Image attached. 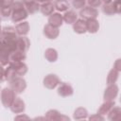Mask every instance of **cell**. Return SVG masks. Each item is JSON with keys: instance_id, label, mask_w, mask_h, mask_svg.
I'll return each instance as SVG.
<instances>
[{"instance_id": "1", "label": "cell", "mask_w": 121, "mask_h": 121, "mask_svg": "<svg viewBox=\"0 0 121 121\" xmlns=\"http://www.w3.org/2000/svg\"><path fill=\"white\" fill-rule=\"evenodd\" d=\"M11 9H12V13H11L10 19L13 23L18 24L20 22L25 21L29 14L23 1H15L11 6Z\"/></svg>"}, {"instance_id": "21", "label": "cell", "mask_w": 121, "mask_h": 121, "mask_svg": "<svg viewBox=\"0 0 121 121\" xmlns=\"http://www.w3.org/2000/svg\"><path fill=\"white\" fill-rule=\"evenodd\" d=\"M86 24H87V32L95 34V33H96L98 31V29H99V22L97 21L96 18L86 20Z\"/></svg>"}, {"instance_id": "16", "label": "cell", "mask_w": 121, "mask_h": 121, "mask_svg": "<svg viewBox=\"0 0 121 121\" xmlns=\"http://www.w3.org/2000/svg\"><path fill=\"white\" fill-rule=\"evenodd\" d=\"M30 46V41L26 36H19L17 39V49L26 52Z\"/></svg>"}, {"instance_id": "3", "label": "cell", "mask_w": 121, "mask_h": 121, "mask_svg": "<svg viewBox=\"0 0 121 121\" xmlns=\"http://www.w3.org/2000/svg\"><path fill=\"white\" fill-rule=\"evenodd\" d=\"M9 82V87L16 94H22L26 88V81L23 77H16Z\"/></svg>"}, {"instance_id": "30", "label": "cell", "mask_w": 121, "mask_h": 121, "mask_svg": "<svg viewBox=\"0 0 121 121\" xmlns=\"http://www.w3.org/2000/svg\"><path fill=\"white\" fill-rule=\"evenodd\" d=\"M0 13H1V17L3 19H7L11 16L12 9H11V7H1Z\"/></svg>"}, {"instance_id": "28", "label": "cell", "mask_w": 121, "mask_h": 121, "mask_svg": "<svg viewBox=\"0 0 121 121\" xmlns=\"http://www.w3.org/2000/svg\"><path fill=\"white\" fill-rule=\"evenodd\" d=\"M119 78V72L117 70H115L114 68H112V70L109 71L108 73V76H107V79H106V83L107 85H110V84H114L117 79Z\"/></svg>"}, {"instance_id": "12", "label": "cell", "mask_w": 121, "mask_h": 121, "mask_svg": "<svg viewBox=\"0 0 121 121\" xmlns=\"http://www.w3.org/2000/svg\"><path fill=\"white\" fill-rule=\"evenodd\" d=\"M26 59V54L21 50H15L9 54V63H16L24 61Z\"/></svg>"}, {"instance_id": "7", "label": "cell", "mask_w": 121, "mask_h": 121, "mask_svg": "<svg viewBox=\"0 0 121 121\" xmlns=\"http://www.w3.org/2000/svg\"><path fill=\"white\" fill-rule=\"evenodd\" d=\"M79 15L82 19L89 20V19L96 18L98 16V10L95 8H93L91 6H85L82 9H80Z\"/></svg>"}, {"instance_id": "8", "label": "cell", "mask_w": 121, "mask_h": 121, "mask_svg": "<svg viewBox=\"0 0 121 121\" xmlns=\"http://www.w3.org/2000/svg\"><path fill=\"white\" fill-rule=\"evenodd\" d=\"M58 95L61 97H67V96H71L74 94V89L72 87V85L68 82H60L58 86L57 89Z\"/></svg>"}, {"instance_id": "35", "label": "cell", "mask_w": 121, "mask_h": 121, "mask_svg": "<svg viewBox=\"0 0 121 121\" xmlns=\"http://www.w3.org/2000/svg\"><path fill=\"white\" fill-rule=\"evenodd\" d=\"M112 3L116 9L117 13H121V0H113Z\"/></svg>"}, {"instance_id": "41", "label": "cell", "mask_w": 121, "mask_h": 121, "mask_svg": "<svg viewBox=\"0 0 121 121\" xmlns=\"http://www.w3.org/2000/svg\"><path fill=\"white\" fill-rule=\"evenodd\" d=\"M119 101H120V103H121V95H120V98H119Z\"/></svg>"}, {"instance_id": "11", "label": "cell", "mask_w": 121, "mask_h": 121, "mask_svg": "<svg viewBox=\"0 0 121 121\" xmlns=\"http://www.w3.org/2000/svg\"><path fill=\"white\" fill-rule=\"evenodd\" d=\"M63 15L60 14V12L57 11V12H53L50 16H48V24L60 27L62 24H63Z\"/></svg>"}, {"instance_id": "26", "label": "cell", "mask_w": 121, "mask_h": 121, "mask_svg": "<svg viewBox=\"0 0 121 121\" xmlns=\"http://www.w3.org/2000/svg\"><path fill=\"white\" fill-rule=\"evenodd\" d=\"M16 77H18V76H17L14 68L10 64L7 65V67L5 68V71H4V80L10 81L11 79H13Z\"/></svg>"}, {"instance_id": "5", "label": "cell", "mask_w": 121, "mask_h": 121, "mask_svg": "<svg viewBox=\"0 0 121 121\" xmlns=\"http://www.w3.org/2000/svg\"><path fill=\"white\" fill-rule=\"evenodd\" d=\"M43 83L45 88L49 90H53L59 86V84L60 83V79L56 74H48L43 78Z\"/></svg>"}, {"instance_id": "2", "label": "cell", "mask_w": 121, "mask_h": 121, "mask_svg": "<svg viewBox=\"0 0 121 121\" xmlns=\"http://www.w3.org/2000/svg\"><path fill=\"white\" fill-rule=\"evenodd\" d=\"M15 98H16V93L10 87L4 88L1 91V102L4 107L9 108Z\"/></svg>"}, {"instance_id": "17", "label": "cell", "mask_w": 121, "mask_h": 121, "mask_svg": "<svg viewBox=\"0 0 121 121\" xmlns=\"http://www.w3.org/2000/svg\"><path fill=\"white\" fill-rule=\"evenodd\" d=\"M115 106V103H114V100L112 101H104L100 107L98 108V111H97V113L101 114V115H108V113L110 112V111Z\"/></svg>"}, {"instance_id": "23", "label": "cell", "mask_w": 121, "mask_h": 121, "mask_svg": "<svg viewBox=\"0 0 121 121\" xmlns=\"http://www.w3.org/2000/svg\"><path fill=\"white\" fill-rule=\"evenodd\" d=\"M73 118L75 120H82V119H87L88 118V111L83 108L79 107L77 108L73 113Z\"/></svg>"}, {"instance_id": "32", "label": "cell", "mask_w": 121, "mask_h": 121, "mask_svg": "<svg viewBox=\"0 0 121 121\" xmlns=\"http://www.w3.org/2000/svg\"><path fill=\"white\" fill-rule=\"evenodd\" d=\"M102 3H103L102 0H87L88 6H91V7L95 8V9L98 8V7H100L102 5Z\"/></svg>"}, {"instance_id": "40", "label": "cell", "mask_w": 121, "mask_h": 121, "mask_svg": "<svg viewBox=\"0 0 121 121\" xmlns=\"http://www.w3.org/2000/svg\"><path fill=\"white\" fill-rule=\"evenodd\" d=\"M103 3H110V2H112L113 0H102Z\"/></svg>"}, {"instance_id": "15", "label": "cell", "mask_w": 121, "mask_h": 121, "mask_svg": "<svg viewBox=\"0 0 121 121\" xmlns=\"http://www.w3.org/2000/svg\"><path fill=\"white\" fill-rule=\"evenodd\" d=\"M29 23L27 21H23L20 22L18 24H16L15 26V29L16 32L19 36H26V34L29 32Z\"/></svg>"}, {"instance_id": "14", "label": "cell", "mask_w": 121, "mask_h": 121, "mask_svg": "<svg viewBox=\"0 0 121 121\" xmlns=\"http://www.w3.org/2000/svg\"><path fill=\"white\" fill-rule=\"evenodd\" d=\"M45 119H47V120H60V119L69 120V118L67 116L62 115L58 110H55V109H51V110H48L46 112Z\"/></svg>"}, {"instance_id": "37", "label": "cell", "mask_w": 121, "mask_h": 121, "mask_svg": "<svg viewBox=\"0 0 121 121\" xmlns=\"http://www.w3.org/2000/svg\"><path fill=\"white\" fill-rule=\"evenodd\" d=\"M14 119H15V120H19V119H29V117L26 116V115H24V114L22 115V113H19V115L16 116Z\"/></svg>"}, {"instance_id": "4", "label": "cell", "mask_w": 121, "mask_h": 121, "mask_svg": "<svg viewBox=\"0 0 121 121\" xmlns=\"http://www.w3.org/2000/svg\"><path fill=\"white\" fill-rule=\"evenodd\" d=\"M19 35L16 32L15 27L13 26H4L1 31V42L8 41H15L17 40Z\"/></svg>"}, {"instance_id": "38", "label": "cell", "mask_w": 121, "mask_h": 121, "mask_svg": "<svg viewBox=\"0 0 121 121\" xmlns=\"http://www.w3.org/2000/svg\"><path fill=\"white\" fill-rule=\"evenodd\" d=\"M36 1L42 5V4H43V3H46V2H50L51 0H36Z\"/></svg>"}, {"instance_id": "33", "label": "cell", "mask_w": 121, "mask_h": 121, "mask_svg": "<svg viewBox=\"0 0 121 121\" xmlns=\"http://www.w3.org/2000/svg\"><path fill=\"white\" fill-rule=\"evenodd\" d=\"M14 2V0H1V7H11Z\"/></svg>"}, {"instance_id": "31", "label": "cell", "mask_w": 121, "mask_h": 121, "mask_svg": "<svg viewBox=\"0 0 121 121\" xmlns=\"http://www.w3.org/2000/svg\"><path fill=\"white\" fill-rule=\"evenodd\" d=\"M87 4V0H72V6L75 9H82Z\"/></svg>"}, {"instance_id": "25", "label": "cell", "mask_w": 121, "mask_h": 121, "mask_svg": "<svg viewBox=\"0 0 121 121\" xmlns=\"http://www.w3.org/2000/svg\"><path fill=\"white\" fill-rule=\"evenodd\" d=\"M44 58L49 62H55L58 60V52L55 48H47L44 52Z\"/></svg>"}, {"instance_id": "36", "label": "cell", "mask_w": 121, "mask_h": 121, "mask_svg": "<svg viewBox=\"0 0 121 121\" xmlns=\"http://www.w3.org/2000/svg\"><path fill=\"white\" fill-rule=\"evenodd\" d=\"M90 120H104V116L99 114V113H96V114H93L89 117Z\"/></svg>"}, {"instance_id": "34", "label": "cell", "mask_w": 121, "mask_h": 121, "mask_svg": "<svg viewBox=\"0 0 121 121\" xmlns=\"http://www.w3.org/2000/svg\"><path fill=\"white\" fill-rule=\"evenodd\" d=\"M113 68L115 70H117L118 72H121V58L115 60V61L113 63Z\"/></svg>"}, {"instance_id": "27", "label": "cell", "mask_w": 121, "mask_h": 121, "mask_svg": "<svg viewBox=\"0 0 121 121\" xmlns=\"http://www.w3.org/2000/svg\"><path fill=\"white\" fill-rule=\"evenodd\" d=\"M25 7H26V10H27V12L29 14H34V13H36V12H38L40 10L41 4L38 3L36 0H34V1L29 2V3L25 4Z\"/></svg>"}, {"instance_id": "29", "label": "cell", "mask_w": 121, "mask_h": 121, "mask_svg": "<svg viewBox=\"0 0 121 121\" xmlns=\"http://www.w3.org/2000/svg\"><path fill=\"white\" fill-rule=\"evenodd\" d=\"M102 11L106 15H114L115 13H117L116 9H115V7H114L112 2L103 3V5H102Z\"/></svg>"}, {"instance_id": "20", "label": "cell", "mask_w": 121, "mask_h": 121, "mask_svg": "<svg viewBox=\"0 0 121 121\" xmlns=\"http://www.w3.org/2000/svg\"><path fill=\"white\" fill-rule=\"evenodd\" d=\"M78 19V14L73 9H69V10L65 11L63 14V21H64V23H66L68 25H73Z\"/></svg>"}, {"instance_id": "24", "label": "cell", "mask_w": 121, "mask_h": 121, "mask_svg": "<svg viewBox=\"0 0 121 121\" xmlns=\"http://www.w3.org/2000/svg\"><path fill=\"white\" fill-rule=\"evenodd\" d=\"M108 119L111 121H120L121 120V108L113 107L108 113Z\"/></svg>"}, {"instance_id": "10", "label": "cell", "mask_w": 121, "mask_h": 121, "mask_svg": "<svg viewBox=\"0 0 121 121\" xmlns=\"http://www.w3.org/2000/svg\"><path fill=\"white\" fill-rule=\"evenodd\" d=\"M10 111L13 112V113H23L26 110V104H25V101L21 98V97H16L13 101V103L11 104V106L9 107Z\"/></svg>"}, {"instance_id": "9", "label": "cell", "mask_w": 121, "mask_h": 121, "mask_svg": "<svg viewBox=\"0 0 121 121\" xmlns=\"http://www.w3.org/2000/svg\"><path fill=\"white\" fill-rule=\"evenodd\" d=\"M43 35L50 40H55L60 35V29L57 26H54L50 24H47L43 27Z\"/></svg>"}, {"instance_id": "22", "label": "cell", "mask_w": 121, "mask_h": 121, "mask_svg": "<svg viewBox=\"0 0 121 121\" xmlns=\"http://www.w3.org/2000/svg\"><path fill=\"white\" fill-rule=\"evenodd\" d=\"M54 5L56 10H58L59 12H65L69 10L70 8V4L68 0H55Z\"/></svg>"}, {"instance_id": "19", "label": "cell", "mask_w": 121, "mask_h": 121, "mask_svg": "<svg viewBox=\"0 0 121 121\" xmlns=\"http://www.w3.org/2000/svg\"><path fill=\"white\" fill-rule=\"evenodd\" d=\"M55 9H55L54 3H53L52 1H50V2H46V3L42 4V5H41L40 11H41L43 15H45V16H50V15L54 12Z\"/></svg>"}, {"instance_id": "18", "label": "cell", "mask_w": 121, "mask_h": 121, "mask_svg": "<svg viewBox=\"0 0 121 121\" xmlns=\"http://www.w3.org/2000/svg\"><path fill=\"white\" fill-rule=\"evenodd\" d=\"M15 70L16 74L18 77H23L25 76L26 73H27V65L24 62V61H21V62H16V63H9Z\"/></svg>"}, {"instance_id": "13", "label": "cell", "mask_w": 121, "mask_h": 121, "mask_svg": "<svg viewBox=\"0 0 121 121\" xmlns=\"http://www.w3.org/2000/svg\"><path fill=\"white\" fill-rule=\"evenodd\" d=\"M73 30L78 34H84L87 32V24L86 20L79 18L73 24Z\"/></svg>"}, {"instance_id": "6", "label": "cell", "mask_w": 121, "mask_h": 121, "mask_svg": "<svg viewBox=\"0 0 121 121\" xmlns=\"http://www.w3.org/2000/svg\"><path fill=\"white\" fill-rule=\"evenodd\" d=\"M118 86L114 83V84H110L107 86V88L104 91V95H103V99L104 101H112L116 98L117 95H118Z\"/></svg>"}, {"instance_id": "39", "label": "cell", "mask_w": 121, "mask_h": 121, "mask_svg": "<svg viewBox=\"0 0 121 121\" xmlns=\"http://www.w3.org/2000/svg\"><path fill=\"white\" fill-rule=\"evenodd\" d=\"M23 2H24V4H26V3H29V2H31V1H34V0H22Z\"/></svg>"}]
</instances>
